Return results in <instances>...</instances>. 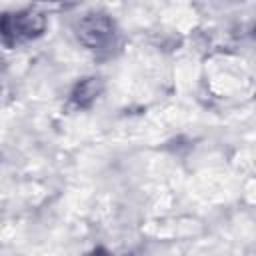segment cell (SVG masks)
Returning <instances> with one entry per match:
<instances>
[{
  "mask_svg": "<svg viewBox=\"0 0 256 256\" xmlns=\"http://www.w3.org/2000/svg\"><path fill=\"white\" fill-rule=\"evenodd\" d=\"M46 18L36 10H24L18 14H6L2 20V36L6 42L36 38L44 32Z\"/></svg>",
  "mask_w": 256,
  "mask_h": 256,
  "instance_id": "2",
  "label": "cell"
},
{
  "mask_svg": "<svg viewBox=\"0 0 256 256\" xmlns=\"http://www.w3.org/2000/svg\"><path fill=\"white\" fill-rule=\"evenodd\" d=\"M98 94H100V82H98V78H86V80H82V82L74 88L72 100H74L76 106L86 108V106H90V104L96 100Z\"/></svg>",
  "mask_w": 256,
  "mask_h": 256,
  "instance_id": "3",
  "label": "cell"
},
{
  "mask_svg": "<svg viewBox=\"0 0 256 256\" xmlns=\"http://www.w3.org/2000/svg\"><path fill=\"white\" fill-rule=\"evenodd\" d=\"M88 256H108V254H106L104 250H94V252H92V254H88Z\"/></svg>",
  "mask_w": 256,
  "mask_h": 256,
  "instance_id": "4",
  "label": "cell"
},
{
  "mask_svg": "<svg viewBox=\"0 0 256 256\" xmlns=\"http://www.w3.org/2000/svg\"><path fill=\"white\" fill-rule=\"evenodd\" d=\"M74 30L78 40L94 52L110 50L116 42V26L106 14H86L76 22Z\"/></svg>",
  "mask_w": 256,
  "mask_h": 256,
  "instance_id": "1",
  "label": "cell"
}]
</instances>
